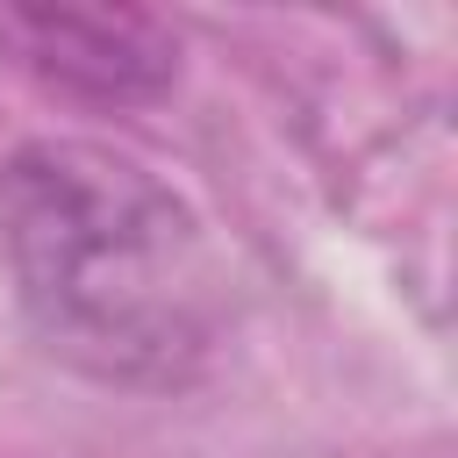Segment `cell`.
Wrapping results in <instances>:
<instances>
[{
	"label": "cell",
	"instance_id": "7a4b0ae2",
	"mask_svg": "<svg viewBox=\"0 0 458 458\" xmlns=\"http://www.w3.org/2000/svg\"><path fill=\"white\" fill-rule=\"evenodd\" d=\"M0 50L79 100H150L179 79V36L143 7H0Z\"/></svg>",
	"mask_w": 458,
	"mask_h": 458
},
{
	"label": "cell",
	"instance_id": "6da1fadb",
	"mask_svg": "<svg viewBox=\"0 0 458 458\" xmlns=\"http://www.w3.org/2000/svg\"><path fill=\"white\" fill-rule=\"evenodd\" d=\"M0 250L50 358L100 386L172 394L222 329V265L200 215L129 150L36 136L0 165Z\"/></svg>",
	"mask_w": 458,
	"mask_h": 458
}]
</instances>
